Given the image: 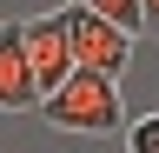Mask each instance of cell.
I'll list each match as a JSON object with an SVG mask.
<instances>
[{
    "mask_svg": "<svg viewBox=\"0 0 159 153\" xmlns=\"http://www.w3.org/2000/svg\"><path fill=\"white\" fill-rule=\"evenodd\" d=\"M20 40H27V60H33V80H40V100L73 73V47H66V20L60 13H33L20 20Z\"/></svg>",
    "mask_w": 159,
    "mask_h": 153,
    "instance_id": "3",
    "label": "cell"
},
{
    "mask_svg": "<svg viewBox=\"0 0 159 153\" xmlns=\"http://www.w3.org/2000/svg\"><path fill=\"white\" fill-rule=\"evenodd\" d=\"M126 153H159V113H146V120L126 127Z\"/></svg>",
    "mask_w": 159,
    "mask_h": 153,
    "instance_id": "6",
    "label": "cell"
},
{
    "mask_svg": "<svg viewBox=\"0 0 159 153\" xmlns=\"http://www.w3.org/2000/svg\"><path fill=\"white\" fill-rule=\"evenodd\" d=\"M40 113H47V127H60V133H93V140L126 127L119 80H106V73H86V67H73L66 80H60L47 100H40Z\"/></svg>",
    "mask_w": 159,
    "mask_h": 153,
    "instance_id": "1",
    "label": "cell"
},
{
    "mask_svg": "<svg viewBox=\"0 0 159 153\" xmlns=\"http://www.w3.org/2000/svg\"><path fill=\"white\" fill-rule=\"evenodd\" d=\"M60 20H66V47H73V67L86 73H106V80H119V73L133 67V33L99 20L93 7H80V0H66L60 7Z\"/></svg>",
    "mask_w": 159,
    "mask_h": 153,
    "instance_id": "2",
    "label": "cell"
},
{
    "mask_svg": "<svg viewBox=\"0 0 159 153\" xmlns=\"http://www.w3.org/2000/svg\"><path fill=\"white\" fill-rule=\"evenodd\" d=\"M139 13H146V33H159V0H139Z\"/></svg>",
    "mask_w": 159,
    "mask_h": 153,
    "instance_id": "7",
    "label": "cell"
},
{
    "mask_svg": "<svg viewBox=\"0 0 159 153\" xmlns=\"http://www.w3.org/2000/svg\"><path fill=\"white\" fill-rule=\"evenodd\" d=\"M80 7H93L99 20L126 27V33H146V13H139V0H80Z\"/></svg>",
    "mask_w": 159,
    "mask_h": 153,
    "instance_id": "5",
    "label": "cell"
},
{
    "mask_svg": "<svg viewBox=\"0 0 159 153\" xmlns=\"http://www.w3.org/2000/svg\"><path fill=\"white\" fill-rule=\"evenodd\" d=\"M40 107V80L20 40V20H0V113H33Z\"/></svg>",
    "mask_w": 159,
    "mask_h": 153,
    "instance_id": "4",
    "label": "cell"
}]
</instances>
